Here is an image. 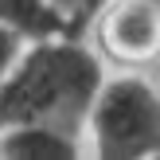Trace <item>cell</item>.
I'll return each mask as SVG.
<instances>
[{
	"label": "cell",
	"instance_id": "cell-4",
	"mask_svg": "<svg viewBox=\"0 0 160 160\" xmlns=\"http://www.w3.org/2000/svg\"><path fill=\"white\" fill-rule=\"evenodd\" d=\"M0 156L8 160H74L82 156L78 129L55 121H20L0 129Z\"/></svg>",
	"mask_w": 160,
	"mask_h": 160
},
{
	"label": "cell",
	"instance_id": "cell-2",
	"mask_svg": "<svg viewBox=\"0 0 160 160\" xmlns=\"http://www.w3.org/2000/svg\"><path fill=\"white\" fill-rule=\"evenodd\" d=\"M82 125L102 160L160 156V86L141 70L106 74Z\"/></svg>",
	"mask_w": 160,
	"mask_h": 160
},
{
	"label": "cell",
	"instance_id": "cell-1",
	"mask_svg": "<svg viewBox=\"0 0 160 160\" xmlns=\"http://www.w3.org/2000/svg\"><path fill=\"white\" fill-rule=\"evenodd\" d=\"M106 67L82 35L28 39L12 70L0 78V129L20 121H55L78 129L86 121Z\"/></svg>",
	"mask_w": 160,
	"mask_h": 160
},
{
	"label": "cell",
	"instance_id": "cell-3",
	"mask_svg": "<svg viewBox=\"0 0 160 160\" xmlns=\"http://www.w3.org/2000/svg\"><path fill=\"white\" fill-rule=\"evenodd\" d=\"M90 20L106 59L125 70L160 62V0H102Z\"/></svg>",
	"mask_w": 160,
	"mask_h": 160
},
{
	"label": "cell",
	"instance_id": "cell-5",
	"mask_svg": "<svg viewBox=\"0 0 160 160\" xmlns=\"http://www.w3.org/2000/svg\"><path fill=\"white\" fill-rule=\"evenodd\" d=\"M0 23L20 31L23 39H47V35H78L70 28L67 12L55 0H0Z\"/></svg>",
	"mask_w": 160,
	"mask_h": 160
},
{
	"label": "cell",
	"instance_id": "cell-6",
	"mask_svg": "<svg viewBox=\"0 0 160 160\" xmlns=\"http://www.w3.org/2000/svg\"><path fill=\"white\" fill-rule=\"evenodd\" d=\"M23 43H28V39H23L20 31H12L8 23H0V78L12 70V62H16V55L23 51Z\"/></svg>",
	"mask_w": 160,
	"mask_h": 160
}]
</instances>
